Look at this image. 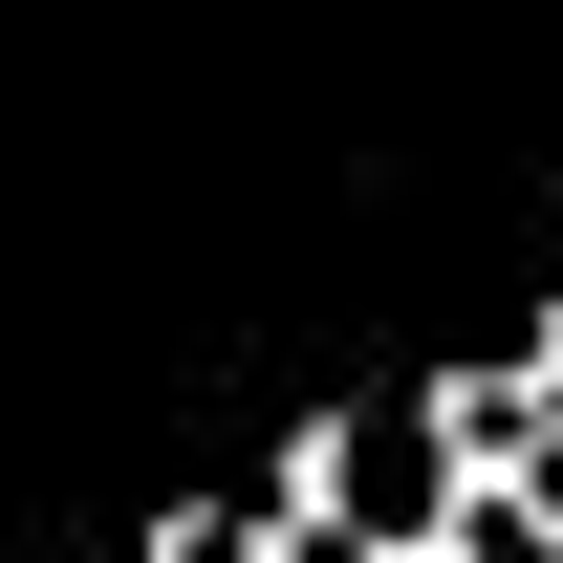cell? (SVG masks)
Here are the masks:
<instances>
[{
  "instance_id": "6da1fadb",
  "label": "cell",
  "mask_w": 563,
  "mask_h": 563,
  "mask_svg": "<svg viewBox=\"0 0 563 563\" xmlns=\"http://www.w3.org/2000/svg\"><path fill=\"white\" fill-rule=\"evenodd\" d=\"M412 477H433V433H412V412L368 433V455H347V433H325V498H347V520H433V498H412Z\"/></svg>"
}]
</instances>
